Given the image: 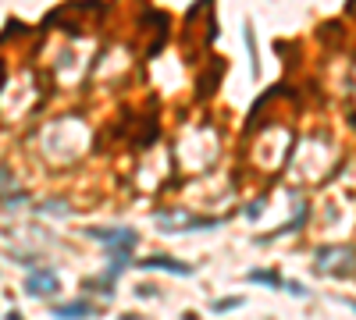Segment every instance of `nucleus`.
I'll use <instances>...</instances> for the list:
<instances>
[{
	"mask_svg": "<svg viewBox=\"0 0 356 320\" xmlns=\"http://www.w3.org/2000/svg\"><path fill=\"white\" fill-rule=\"evenodd\" d=\"M313 267L328 277H353L356 274V249L353 246H321Z\"/></svg>",
	"mask_w": 356,
	"mask_h": 320,
	"instance_id": "f257e3e1",
	"label": "nucleus"
},
{
	"mask_svg": "<svg viewBox=\"0 0 356 320\" xmlns=\"http://www.w3.org/2000/svg\"><path fill=\"white\" fill-rule=\"evenodd\" d=\"M57 288H61L57 270H50V267H29V277H25V295H32V299H50Z\"/></svg>",
	"mask_w": 356,
	"mask_h": 320,
	"instance_id": "f03ea898",
	"label": "nucleus"
},
{
	"mask_svg": "<svg viewBox=\"0 0 356 320\" xmlns=\"http://www.w3.org/2000/svg\"><path fill=\"white\" fill-rule=\"evenodd\" d=\"M86 235L107 246V253L111 249H136L139 246V235L132 228H86Z\"/></svg>",
	"mask_w": 356,
	"mask_h": 320,
	"instance_id": "7ed1b4c3",
	"label": "nucleus"
},
{
	"mask_svg": "<svg viewBox=\"0 0 356 320\" xmlns=\"http://www.w3.org/2000/svg\"><path fill=\"white\" fill-rule=\"evenodd\" d=\"M221 75H224V61H221V57H211V64H207V72H200V78H196V96H200V100H207V96H211V93L218 89Z\"/></svg>",
	"mask_w": 356,
	"mask_h": 320,
	"instance_id": "20e7f679",
	"label": "nucleus"
},
{
	"mask_svg": "<svg viewBox=\"0 0 356 320\" xmlns=\"http://www.w3.org/2000/svg\"><path fill=\"white\" fill-rule=\"evenodd\" d=\"M139 267L143 270H171L178 277H189L193 274L189 264H178V260H171V256H150V260H139Z\"/></svg>",
	"mask_w": 356,
	"mask_h": 320,
	"instance_id": "39448f33",
	"label": "nucleus"
},
{
	"mask_svg": "<svg viewBox=\"0 0 356 320\" xmlns=\"http://www.w3.org/2000/svg\"><path fill=\"white\" fill-rule=\"evenodd\" d=\"M93 313H96V303H90V299H75V303L54 306V317H93Z\"/></svg>",
	"mask_w": 356,
	"mask_h": 320,
	"instance_id": "423d86ee",
	"label": "nucleus"
},
{
	"mask_svg": "<svg viewBox=\"0 0 356 320\" xmlns=\"http://www.w3.org/2000/svg\"><path fill=\"white\" fill-rule=\"evenodd\" d=\"M114 285H118V274H103V277H90V281H82L86 292H96V295H114Z\"/></svg>",
	"mask_w": 356,
	"mask_h": 320,
	"instance_id": "0eeeda50",
	"label": "nucleus"
},
{
	"mask_svg": "<svg viewBox=\"0 0 356 320\" xmlns=\"http://www.w3.org/2000/svg\"><path fill=\"white\" fill-rule=\"evenodd\" d=\"M246 281H253V285H267V288H282V277L275 270H249L246 274Z\"/></svg>",
	"mask_w": 356,
	"mask_h": 320,
	"instance_id": "6e6552de",
	"label": "nucleus"
},
{
	"mask_svg": "<svg viewBox=\"0 0 356 320\" xmlns=\"http://www.w3.org/2000/svg\"><path fill=\"white\" fill-rule=\"evenodd\" d=\"M303 221H306V206L300 203V210H296V217H292L289 224H282V228H278L275 235H267V239H278V235H292V231H296V228H303ZM267 239H264V242H267Z\"/></svg>",
	"mask_w": 356,
	"mask_h": 320,
	"instance_id": "1a4fd4ad",
	"label": "nucleus"
},
{
	"mask_svg": "<svg viewBox=\"0 0 356 320\" xmlns=\"http://www.w3.org/2000/svg\"><path fill=\"white\" fill-rule=\"evenodd\" d=\"M239 306H246L242 295H228V299H214V303H211L214 313H228V310H239Z\"/></svg>",
	"mask_w": 356,
	"mask_h": 320,
	"instance_id": "9d476101",
	"label": "nucleus"
},
{
	"mask_svg": "<svg viewBox=\"0 0 356 320\" xmlns=\"http://www.w3.org/2000/svg\"><path fill=\"white\" fill-rule=\"evenodd\" d=\"M39 210H43V213H61V217H68V213H72V206H65V203H57V200H47V203L39 206Z\"/></svg>",
	"mask_w": 356,
	"mask_h": 320,
	"instance_id": "9b49d317",
	"label": "nucleus"
},
{
	"mask_svg": "<svg viewBox=\"0 0 356 320\" xmlns=\"http://www.w3.org/2000/svg\"><path fill=\"white\" fill-rule=\"evenodd\" d=\"M8 192H14V182H11V171L0 167V200H4Z\"/></svg>",
	"mask_w": 356,
	"mask_h": 320,
	"instance_id": "f8f14e48",
	"label": "nucleus"
},
{
	"mask_svg": "<svg viewBox=\"0 0 356 320\" xmlns=\"http://www.w3.org/2000/svg\"><path fill=\"white\" fill-rule=\"evenodd\" d=\"M282 288H285V292H292V295H300V299L306 295V288H303L300 281H282Z\"/></svg>",
	"mask_w": 356,
	"mask_h": 320,
	"instance_id": "ddd939ff",
	"label": "nucleus"
},
{
	"mask_svg": "<svg viewBox=\"0 0 356 320\" xmlns=\"http://www.w3.org/2000/svg\"><path fill=\"white\" fill-rule=\"evenodd\" d=\"M257 213H264V200H253L246 206V217H257Z\"/></svg>",
	"mask_w": 356,
	"mask_h": 320,
	"instance_id": "4468645a",
	"label": "nucleus"
}]
</instances>
